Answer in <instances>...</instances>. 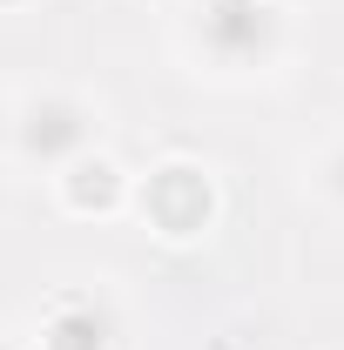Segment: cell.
<instances>
[{
	"label": "cell",
	"mask_w": 344,
	"mask_h": 350,
	"mask_svg": "<svg viewBox=\"0 0 344 350\" xmlns=\"http://www.w3.org/2000/svg\"><path fill=\"white\" fill-rule=\"evenodd\" d=\"M47 189H54V209H61V216H75V222H115V216H129L135 169H122L108 148H95V155H82V162L54 169Z\"/></svg>",
	"instance_id": "cell-5"
},
{
	"label": "cell",
	"mask_w": 344,
	"mask_h": 350,
	"mask_svg": "<svg viewBox=\"0 0 344 350\" xmlns=\"http://www.w3.org/2000/svg\"><path fill=\"white\" fill-rule=\"evenodd\" d=\"M182 61L223 88H250L284 75L297 27H291V7H270V0H182Z\"/></svg>",
	"instance_id": "cell-1"
},
{
	"label": "cell",
	"mask_w": 344,
	"mask_h": 350,
	"mask_svg": "<svg viewBox=\"0 0 344 350\" xmlns=\"http://www.w3.org/2000/svg\"><path fill=\"white\" fill-rule=\"evenodd\" d=\"M135 7H156V14H175L182 0H135Z\"/></svg>",
	"instance_id": "cell-8"
},
{
	"label": "cell",
	"mask_w": 344,
	"mask_h": 350,
	"mask_svg": "<svg viewBox=\"0 0 344 350\" xmlns=\"http://www.w3.org/2000/svg\"><path fill=\"white\" fill-rule=\"evenodd\" d=\"M0 350H27V344H21V337H0Z\"/></svg>",
	"instance_id": "cell-10"
},
{
	"label": "cell",
	"mask_w": 344,
	"mask_h": 350,
	"mask_svg": "<svg viewBox=\"0 0 344 350\" xmlns=\"http://www.w3.org/2000/svg\"><path fill=\"white\" fill-rule=\"evenodd\" d=\"M223 209H230V196H223V175L203 162V155H156L149 169L135 175L129 189V216L162 243V250H196V243H210L216 229H223Z\"/></svg>",
	"instance_id": "cell-2"
},
{
	"label": "cell",
	"mask_w": 344,
	"mask_h": 350,
	"mask_svg": "<svg viewBox=\"0 0 344 350\" xmlns=\"http://www.w3.org/2000/svg\"><path fill=\"white\" fill-rule=\"evenodd\" d=\"M7 115H14V94H0V162H7Z\"/></svg>",
	"instance_id": "cell-7"
},
{
	"label": "cell",
	"mask_w": 344,
	"mask_h": 350,
	"mask_svg": "<svg viewBox=\"0 0 344 350\" xmlns=\"http://www.w3.org/2000/svg\"><path fill=\"white\" fill-rule=\"evenodd\" d=\"M21 344L27 350H115L122 344V317H115L108 297H95V290H61V297L41 304L34 330Z\"/></svg>",
	"instance_id": "cell-4"
},
{
	"label": "cell",
	"mask_w": 344,
	"mask_h": 350,
	"mask_svg": "<svg viewBox=\"0 0 344 350\" xmlns=\"http://www.w3.org/2000/svg\"><path fill=\"white\" fill-rule=\"evenodd\" d=\"M304 189L317 196V209L344 216V129L324 135V142L310 148V162H304Z\"/></svg>",
	"instance_id": "cell-6"
},
{
	"label": "cell",
	"mask_w": 344,
	"mask_h": 350,
	"mask_svg": "<svg viewBox=\"0 0 344 350\" xmlns=\"http://www.w3.org/2000/svg\"><path fill=\"white\" fill-rule=\"evenodd\" d=\"M270 7H297V0H270Z\"/></svg>",
	"instance_id": "cell-11"
},
{
	"label": "cell",
	"mask_w": 344,
	"mask_h": 350,
	"mask_svg": "<svg viewBox=\"0 0 344 350\" xmlns=\"http://www.w3.org/2000/svg\"><path fill=\"white\" fill-rule=\"evenodd\" d=\"M95 148H108V115L101 101L82 88H27L14 94V115H7V162L27 175H54L68 162H82Z\"/></svg>",
	"instance_id": "cell-3"
},
{
	"label": "cell",
	"mask_w": 344,
	"mask_h": 350,
	"mask_svg": "<svg viewBox=\"0 0 344 350\" xmlns=\"http://www.w3.org/2000/svg\"><path fill=\"white\" fill-rule=\"evenodd\" d=\"M27 7H34V0H0V14H27Z\"/></svg>",
	"instance_id": "cell-9"
}]
</instances>
